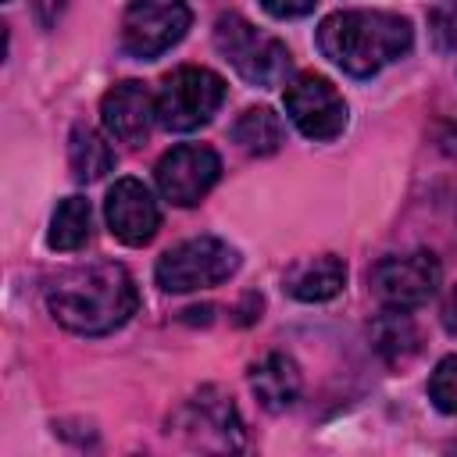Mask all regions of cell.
<instances>
[{
  "instance_id": "17",
  "label": "cell",
  "mask_w": 457,
  "mask_h": 457,
  "mask_svg": "<svg viewBox=\"0 0 457 457\" xmlns=\"http://www.w3.org/2000/svg\"><path fill=\"white\" fill-rule=\"evenodd\" d=\"M89 228H93L89 200H86V196H64V200L54 207L46 243H50L54 250H79V246H86Z\"/></svg>"
},
{
  "instance_id": "3",
  "label": "cell",
  "mask_w": 457,
  "mask_h": 457,
  "mask_svg": "<svg viewBox=\"0 0 457 457\" xmlns=\"http://www.w3.org/2000/svg\"><path fill=\"white\" fill-rule=\"evenodd\" d=\"M214 46L250 86H278L289 75V50L282 39L261 32L243 14H221L214 21Z\"/></svg>"
},
{
  "instance_id": "21",
  "label": "cell",
  "mask_w": 457,
  "mask_h": 457,
  "mask_svg": "<svg viewBox=\"0 0 457 457\" xmlns=\"http://www.w3.org/2000/svg\"><path fill=\"white\" fill-rule=\"evenodd\" d=\"M318 0H261V7L271 14V18H303L314 11Z\"/></svg>"
},
{
  "instance_id": "13",
  "label": "cell",
  "mask_w": 457,
  "mask_h": 457,
  "mask_svg": "<svg viewBox=\"0 0 457 457\" xmlns=\"http://www.w3.org/2000/svg\"><path fill=\"white\" fill-rule=\"evenodd\" d=\"M300 386H303L300 368L286 353H268L250 368V389H253V396L261 400L264 411L278 414V411L293 407L296 396H300Z\"/></svg>"
},
{
  "instance_id": "12",
  "label": "cell",
  "mask_w": 457,
  "mask_h": 457,
  "mask_svg": "<svg viewBox=\"0 0 457 457\" xmlns=\"http://www.w3.org/2000/svg\"><path fill=\"white\" fill-rule=\"evenodd\" d=\"M179 428H196V436H218L221 446H239L236 403L218 389H200V396L179 411Z\"/></svg>"
},
{
  "instance_id": "16",
  "label": "cell",
  "mask_w": 457,
  "mask_h": 457,
  "mask_svg": "<svg viewBox=\"0 0 457 457\" xmlns=\"http://www.w3.org/2000/svg\"><path fill=\"white\" fill-rule=\"evenodd\" d=\"M232 139L239 143V150L253 154V157H268L282 146L286 139V129H282V118L268 107H250L239 114V121L232 125Z\"/></svg>"
},
{
  "instance_id": "5",
  "label": "cell",
  "mask_w": 457,
  "mask_h": 457,
  "mask_svg": "<svg viewBox=\"0 0 457 457\" xmlns=\"http://www.w3.org/2000/svg\"><path fill=\"white\" fill-rule=\"evenodd\" d=\"M225 100V79L200 64H182L164 75L157 89V125L168 132H193L207 125Z\"/></svg>"
},
{
  "instance_id": "18",
  "label": "cell",
  "mask_w": 457,
  "mask_h": 457,
  "mask_svg": "<svg viewBox=\"0 0 457 457\" xmlns=\"http://www.w3.org/2000/svg\"><path fill=\"white\" fill-rule=\"evenodd\" d=\"M371 336H375V346L382 350V357H389V361H407L418 350V328L407 318V311H400V307H386V314L375 321Z\"/></svg>"
},
{
  "instance_id": "2",
  "label": "cell",
  "mask_w": 457,
  "mask_h": 457,
  "mask_svg": "<svg viewBox=\"0 0 457 457\" xmlns=\"http://www.w3.org/2000/svg\"><path fill=\"white\" fill-rule=\"evenodd\" d=\"M414 43L407 18L389 11H336L318 25L321 54L353 79H371Z\"/></svg>"
},
{
  "instance_id": "22",
  "label": "cell",
  "mask_w": 457,
  "mask_h": 457,
  "mask_svg": "<svg viewBox=\"0 0 457 457\" xmlns=\"http://www.w3.org/2000/svg\"><path fill=\"white\" fill-rule=\"evenodd\" d=\"M443 328L457 339V286L450 289V296H446V303H443Z\"/></svg>"
},
{
  "instance_id": "6",
  "label": "cell",
  "mask_w": 457,
  "mask_h": 457,
  "mask_svg": "<svg viewBox=\"0 0 457 457\" xmlns=\"http://www.w3.org/2000/svg\"><path fill=\"white\" fill-rule=\"evenodd\" d=\"M189 29L186 0H129L121 14V50L136 61H154L171 50Z\"/></svg>"
},
{
  "instance_id": "4",
  "label": "cell",
  "mask_w": 457,
  "mask_h": 457,
  "mask_svg": "<svg viewBox=\"0 0 457 457\" xmlns=\"http://www.w3.org/2000/svg\"><path fill=\"white\" fill-rule=\"evenodd\" d=\"M236 268H239L236 246H228L218 236H193L157 257L154 278L164 293H193L232 278Z\"/></svg>"
},
{
  "instance_id": "15",
  "label": "cell",
  "mask_w": 457,
  "mask_h": 457,
  "mask_svg": "<svg viewBox=\"0 0 457 457\" xmlns=\"http://www.w3.org/2000/svg\"><path fill=\"white\" fill-rule=\"evenodd\" d=\"M68 164L79 182H96L114 168V150L107 136H100L89 125H75L68 136Z\"/></svg>"
},
{
  "instance_id": "1",
  "label": "cell",
  "mask_w": 457,
  "mask_h": 457,
  "mask_svg": "<svg viewBox=\"0 0 457 457\" xmlns=\"http://www.w3.org/2000/svg\"><path fill=\"white\" fill-rule=\"evenodd\" d=\"M136 282L114 261L75 264L50 278L46 311L57 325L79 336H107L136 314Z\"/></svg>"
},
{
  "instance_id": "8",
  "label": "cell",
  "mask_w": 457,
  "mask_h": 457,
  "mask_svg": "<svg viewBox=\"0 0 457 457\" xmlns=\"http://www.w3.org/2000/svg\"><path fill=\"white\" fill-rule=\"evenodd\" d=\"M286 114L314 143L336 139L346 129L343 93L325 75H314V71H303V75L286 82Z\"/></svg>"
},
{
  "instance_id": "10",
  "label": "cell",
  "mask_w": 457,
  "mask_h": 457,
  "mask_svg": "<svg viewBox=\"0 0 457 457\" xmlns=\"http://www.w3.org/2000/svg\"><path fill=\"white\" fill-rule=\"evenodd\" d=\"M104 218L111 236L121 239L125 246H146L161 228V207L139 179H118L107 189Z\"/></svg>"
},
{
  "instance_id": "11",
  "label": "cell",
  "mask_w": 457,
  "mask_h": 457,
  "mask_svg": "<svg viewBox=\"0 0 457 457\" xmlns=\"http://www.w3.org/2000/svg\"><path fill=\"white\" fill-rule=\"evenodd\" d=\"M100 121H104L111 139L139 146V143H146V136H150V129L157 121V96L143 82L125 79V82H118L114 89L104 93Z\"/></svg>"
},
{
  "instance_id": "14",
  "label": "cell",
  "mask_w": 457,
  "mask_h": 457,
  "mask_svg": "<svg viewBox=\"0 0 457 457\" xmlns=\"http://www.w3.org/2000/svg\"><path fill=\"white\" fill-rule=\"evenodd\" d=\"M346 282V264L336 253H318V257H303L300 264H293L286 271V293L303 300V303H321L332 300Z\"/></svg>"
},
{
  "instance_id": "19",
  "label": "cell",
  "mask_w": 457,
  "mask_h": 457,
  "mask_svg": "<svg viewBox=\"0 0 457 457\" xmlns=\"http://www.w3.org/2000/svg\"><path fill=\"white\" fill-rule=\"evenodd\" d=\"M428 400L443 414H457V353L443 357L428 378Z\"/></svg>"
},
{
  "instance_id": "7",
  "label": "cell",
  "mask_w": 457,
  "mask_h": 457,
  "mask_svg": "<svg viewBox=\"0 0 457 457\" xmlns=\"http://www.w3.org/2000/svg\"><path fill=\"white\" fill-rule=\"evenodd\" d=\"M371 293L386 303V307H400V311H411V307H421L436 296L439 282H443V268L432 253L425 250H411V253H389L382 257L371 275Z\"/></svg>"
},
{
  "instance_id": "9",
  "label": "cell",
  "mask_w": 457,
  "mask_h": 457,
  "mask_svg": "<svg viewBox=\"0 0 457 457\" xmlns=\"http://www.w3.org/2000/svg\"><path fill=\"white\" fill-rule=\"evenodd\" d=\"M221 175V157L204 146V143H182V146H171L157 168H154V179H157V189L164 200H171L175 207H193L200 204L211 186L218 182Z\"/></svg>"
},
{
  "instance_id": "20",
  "label": "cell",
  "mask_w": 457,
  "mask_h": 457,
  "mask_svg": "<svg viewBox=\"0 0 457 457\" xmlns=\"http://www.w3.org/2000/svg\"><path fill=\"white\" fill-rule=\"evenodd\" d=\"M428 36L436 50H457V0H436V7L428 11Z\"/></svg>"
}]
</instances>
